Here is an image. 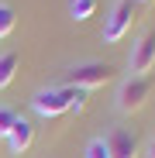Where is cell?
<instances>
[{
  "label": "cell",
  "instance_id": "obj_12",
  "mask_svg": "<svg viewBox=\"0 0 155 158\" xmlns=\"http://www.w3.org/2000/svg\"><path fill=\"white\" fill-rule=\"evenodd\" d=\"M14 120H17V114H14V110H7V107H0V138H7V134H11V127H14Z\"/></svg>",
  "mask_w": 155,
  "mask_h": 158
},
{
  "label": "cell",
  "instance_id": "obj_15",
  "mask_svg": "<svg viewBox=\"0 0 155 158\" xmlns=\"http://www.w3.org/2000/svg\"><path fill=\"white\" fill-rule=\"evenodd\" d=\"M135 4H152V0H135Z\"/></svg>",
  "mask_w": 155,
  "mask_h": 158
},
{
  "label": "cell",
  "instance_id": "obj_2",
  "mask_svg": "<svg viewBox=\"0 0 155 158\" xmlns=\"http://www.w3.org/2000/svg\"><path fill=\"white\" fill-rule=\"evenodd\" d=\"M114 79V69L110 65H103V62H83V65H72L66 72V86L69 89H100V86H107Z\"/></svg>",
  "mask_w": 155,
  "mask_h": 158
},
{
  "label": "cell",
  "instance_id": "obj_13",
  "mask_svg": "<svg viewBox=\"0 0 155 158\" xmlns=\"http://www.w3.org/2000/svg\"><path fill=\"white\" fill-rule=\"evenodd\" d=\"M86 100H90V93H86V89H72V107H69V110L83 114V110H86Z\"/></svg>",
  "mask_w": 155,
  "mask_h": 158
},
{
  "label": "cell",
  "instance_id": "obj_3",
  "mask_svg": "<svg viewBox=\"0 0 155 158\" xmlns=\"http://www.w3.org/2000/svg\"><path fill=\"white\" fill-rule=\"evenodd\" d=\"M31 107H35L38 117H62V114H69V107H72V89H69V86L38 89L35 100H31Z\"/></svg>",
  "mask_w": 155,
  "mask_h": 158
},
{
  "label": "cell",
  "instance_id": "obj_4",
  "mask_svg": "<svg viewBox=\"0 0 155 158\" xmlns=\"http://www.w3.org/2000/svg\"><path fill=\"white\" fill-rule=\"evenodd\" d=\"M131 21H135V0H117L114 10L107 14V21H103V38H107L110 45L121 41L127 31H131Z\"/></svg>",
  "mask_w": 155,
  "mask_h": 158
},
{
  "label": "cell",
  "instance_id": "obj_1",
  "mask_svg": "<svg viewBox=\"0 0 155 158\" xmlns=\"http://www.w3.org/2000/svg\"><path fill=\"white\" fill-rule=\"evenodd\" d=\"M152 89H155V79L152 76H127L121 83V89H117V110L121 114H138L148 103Z\"/></svg>",
  "mask_w": 155,
  "mask_h": 158
},
{
  "label": "cell",
  "instance_id": "obj_6",
  "mask_svg": "<svg viewBox=\"0 0 155 158\" xmlns=\"http://www.w3.org/2000/svg\"><path fill=\"white\" fill-rule=\"evenodd\" d=\"M107 148H110V158H138V155H141L138 134H135V131H127V127H114V131H110Z\"/></svg>",
  "mask_w": 155,
  "mask_h": 158
},
{
  "label": "cell",
  "instance_id": "obj_7",
  "mask_svg": "<svg viewBox=\"0 0 155 158\" xmlns=\"http://www.w3.org/2000/svg\"><path fill=\"white\" fill-rule=\"evenodd\" d=\"M4 141H7L11 155H24V151L31 148V141H35V127H31V120L17 117V120H14V127H11V134H7Z\"/></svg>",
  "mask_w": 155,
  "mask_h": 158
},
{
  "label": "cell",
  "instance_id": "obj_8",
  "mask_svg": "<svg viewBox=\"0 0 155 158\" xmlns=\"http://www.w3.org/2000/svg\"><path fill=\"white\" fill-rule=\"evenodd\" d=\"M17 65H21V55H17V52H4V55H0V89L14 83Z\"/></svg>",
  "mask_w": 155,
  "mask_h": 158
},
{
  "label": "cell",
  "instance_id": "obj_10",
  "mask_svg": "<svg viewBox=\"0 0 155 158\" xmlns=\"http://www.w3.org/2000/svg\"><path fill=\"white\" fill-rule=\"evenodd\" d=\"M14 28H17V14H14V7H11V4H0V38H7Z\"/></svg>",
  "mask_w": 155,
  "mask_h": 158
},
{
  "label": "cell",
  "instance_id": "obj_14",
  "mask_svg": "<svg viewBox=\"0 0 155 158\" xmlns=\"http://www.w3.org/2000/svg\"><path fill=\"white\" fill-rule=\"evenodd\" d=\"M145 158H155V141H152V144L145 148Z\"/></svg>",
  "mask_w": 155,
  "mask_h": 158
},
{
  "label": "cell",
  "instance_id": "obj_11",
  "mask_svg": "<svg viewBox=\"0 0 155 158\" xmlns=\"http://www.w3.org/2000/svg\"><path fill=\"white\" fill-rule=\"evenodd\" d=\"M86 158H110V148H107V138H93L86 144Z\"/></svg>",
  "mask_w": 155,
  "mask_h": 158
},
{
  "label": "cell",
  "instance_id": "obj_9",
  "mask_svg": "<svg viewBox=\"0 0 155 158\" xmlns=\"http://www.w3.org/2000/svg\"><path fill=\"white\" fill-rule=\"evenodd\" d=\"M97 14V0H69V17L72 21H90Z\"/></svg>",
  "mask_w": 155,
  "mask_h": 158
},
{
  "label": "cell",
  "instance_id": "obj_5",
  "mask_svg": "<svg viewBox=\"0 0 155 158\" xmlns=\"http://www.w3.org/2000/svg\"><path fill=\"white\" fill-rule=\"evenodd\" d=\"M127 65H131V76H148V72L155 69V31H145V35L135 41Z\"/></svg>",
  "mask_w": 155,
  "mask_h": 158
}]
</instances>
